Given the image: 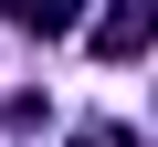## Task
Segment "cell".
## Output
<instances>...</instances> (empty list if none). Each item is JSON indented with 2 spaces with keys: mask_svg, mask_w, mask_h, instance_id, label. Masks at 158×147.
<instances>
[{
  "mask_svg": "<svg viewBox=\"0 0 158 147\" xmlns=\"http://www.w3.org/2000/svg\"><path fill=\"white\" fill-rule=\"evenodd\" d=\"M63 147H137V126H116V116H95V126H74Z\"/></svg>",
  "mask_w": 158,
  "mask_h": 147,
  "instance_id": "cell-3",
  "label": "cell"
},
{
  "mask_svg": "<svg viewBox=\"0 0 158 147\" xmlns=\"http://www.w3.org/2000/svg\"><path fill=\"white\" fill-rule=\"evenodd\" d=\"M0 21H11V32H32V42H63L74 21H85V0H0Z\"/></svg>",
  "mask_w": 158,
  "mask_h": 147,
  "instance_id": "cell-2",
  "label": "cell"
},
{
  "mask_svg": "<svg viewBox=\"0 0 158 147\" xmlns=\"http://www.w3.org/2000/svg\"><path fill=\"white\" fill-rule=\"evenodd\" d=\"M85 42H95V63H148L158 53V0H106L85 21Z\"/></svg>",
  "mask_w": 158,
  "mask_h": 147,
  "instance_id": "cell-1",
  "label": "cell"
}]
</instances>
